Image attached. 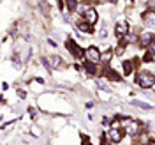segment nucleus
Returning <instances> with one entry per match:
<instances>
[{
  "mask_svg": "<svg viewBox=\"0 0 155 145\" xmlns=\"http://www.w3.org/2000/svg\"><path fill=\"white\" fill-rule=\"evenodd\" d=\"M136 81L141 88H152L155 87V74L150 71H139L136 76Z\"/></svg>",
  "mask_w": 155,
  "mask_h": 145,
  "instance_id": "f257e3e1",
  "label": "nucleus"
},
{
  "mask_svg": "<svg viewBox=\"0 0 155 145\" xmlns=\"http://www.w3.org/2000/svg\"><path fill=\"white\" fill-rule=\"evenodd\" d=\"M115 34H116V37H120V39H124L127 34H129V23H127L125 19H122V21H118V23H116Z\"/></svg>",
  "mask_w": 155,
  "mask_h": 145,
  "instance_id": "f03ea898",
  "label": "nucleus"
},
{
  "mask_svg": "<svg viewBox=\"0 0 155 145\" xmlns=\"http://www.w3.org/2000/svg\"><path fill=\"white\" fill-rule=\"evenodd\" d=\"M85 57H87V60H90V62H99L101 60V50L97 48V46H90V48L85 51Z\"/></svg>",
  "mask_w": 155,
  "mask_h": 145,
  "instance_id": "7ed1b4c3",
  "label": "nucleus"
},
{
  "mask_svg": "<svg viewBox=\"0 0 155 145\" xmlns=\"http://www.w3.org/2000/svg\"><path fill=\"white\" fill-rule=\"evenodd\" d=\"M65 46H67V50H71V53H72L74 57H78V58L85 55V51H83V50L79 48V46H78L76 43L72 41V39H69V41H65Z\"/></svg>",
  "mask_w": 155,
  "mask_h": 145,
  "instance_id": "20e7f679",
  "label": "nucleus"
},
{
  "mask_svg": "<svg viewBox=\"0 0 155 145\" xmlns=\"http://www.w3.org/2000/svg\"><path fill=\"white\" fill-rule=\"evenodd\" d=\"M83 18H85V21H87L88 25H95L97 19H99V14H97L95 9H87L83 12Z\"/></svg>",
  "mask_w": 155,
  "mask_h": 145,
  "instance_id": "39448f33",
  "label": "nucleus"
},
{
  "mask_svg": "<svg viewBox=\"0 0 155 145\" xmlns=\"http://www.w3.org/2000/svg\"><path fill=\"white\" fill-rule=\"evenodd\" d=\"M107 140H109L111 143H118V142L122 140V131L116 129V127H111V129L107 131Z\"/></svg>",
  "mask_w": 155,
  "mask_h": 145,
  "instance_id": "423d86ee",
  "label": "nucleus"
},
{
  "mask_svg": "<svg viewBox=\"0 0 155 145\" xmlns=\"http://www.w3.org/2000/svg\"><path fill=\"white\" fill-rule=\"evenodd\" d=\"M143 21H145L146 25H155V12L152 9H148V11H145L143 12Z\"/></svg>",
  "mask_w": 155,
  "mask_h": 145,
  "instance_id": "0eeeda50",
  "label": "nucleus"
},
{
  "mask_svg": "<svg viewBox=\"0 0 155 145\" xmlns=\"http://www.w3.org/2000/svg\"><path fill=\"white\" fill-rule=\"evenodd\" d=\"M125 131H127V135H130V136H134L137 131H139V122H129V124H125Z\"/></svg>",
  "mask_w": 155,
  "mask_h": 145,
  "instance_id": "6e6552de",
  "label": "nucleus"
},
{
  "mask_svg": "<svg viewBox=\"0 0 155 145\" xmlns=\"http://www.w3.org/2000/svg\"><path fill=\"white\" fill-rule=\"evenodd\" d=\"M153 41H155L153 34H143L141 39H139V44H141V46H148V44H150V43H153Z\"/></svg>",
  "mask_w": 155,
  "mask_h": 145,
  "instance_id": "1a4fd4ad",
  "label": "nucleus"
},
{
  "mask_svg": "<svg viewBox=\"0 0 155 145\" xmlns=\"http://www.w3.org/2000/svg\"><path fill=\"white\" fill-rule=\"evenodd\" d=\"M132 69H134V66H132V62H130V60H125V62L122 64V71H124V74H125V76H129V74L132 73Z\"/></svg>",
  "mask_w": 155,
  "mask_h": 145,
  "instance_id": "9d476101",
  "label": "nucleus"
},
{
  "mask_svg": "<svg viewBox=\"0 0 155 145\" xmlns=\"http://www.w3.org/2000/svg\"><path fill=\"white\" fill-rule=\"evenodd\" d=\"M106 76H107V80H111V81H120V80H122L120 74H118L116 71H113V69H106Z\"/></svg>",
  "mask_w": 155,
  "mask_h": 145,
  "instance_id": "9b49d317",
  "label": "nucleus"
},
{
  "mask_svg": "<svg viewBox=\"0 0 155 145\" xmlns=\"http://www.w3.org/2000/svg\"><path fill=\"white\" fill-rule=\"evenodd\" d=\"M76 27H78V30H81V32H92V25H88L87 21H79Z\"/></svg>",
  "mask_w": 155,
  "mask_h": 145,
  "instance_id": "f8f14e48",
  "label": "nucleus"
},
{
  "mask_svg": "<svg viewBox=\"0 0 155 145\" xmlns=\"http://www.w3.org/2000/svg\"><path fill=\"white\" fill-rule=\"evenodd\" d=\"M85 69H87V73L88 74H97V67L94 66V62H85Z\"/></svg>",
  "mask_w": 155,
  "mask_h": 145,
  "instance_id": "ddd939ff",
  "label": "nucleus"
},
{
  "mask_svg": "<svg viewBox=\"0 0 155 145\" xmlns=\"http://www.w3.org/2000/svg\"><path fill=\"white\" fill-rule=\"evenodd\" d=\"M153 57H155V51H153V50H148V53L143 57V60H145V62H152Z\"/></svg>",
  "mask_w": 155,
  "mask_h": 145,
  "instance_id": "4468645a",
  "label": "nucleus"
},
{
  "mask_svg": "<svg viewBox=\"0 0 155 145\" xmlns=\"http://www.w3.org/2000/svg\"><path fill=\"white\" fill-rule=\"evenodd\" d=\"M111 57H113V53H111V50H107L106 53H104V55L101 57V60H102V62H107V60H109Z\"/></svg>",
  "mask_w": 155,
  "mask_h": 145,
  "instance_id": "2eb2a0df",
  "label": "nucleus"
},
{
  "mask_svg": "<svg viewBox=\"0 0 155 145\" xmlns=\"http://www.w3.org/2000/svg\"><path fill=\"white\" fill-rule=\"evenodd\" d=\"M76 5H78V2H76V0H67V7H69L71 11H74V9H76Z\"/></svg>",
  "mask_w": 155,
  "mask_h": 145,
  "instance_id": "dca6fc26",
  "label": "nucleus"
},
{
  "mask_svg": "<svg viewBox=\"0 0 155 145\" xmlns=\"http://www.w3.org/2000/svg\"><path fill=\"white\" fill-rule=\"evenodd\" d=\"M134 105L136 106H139L141 110H150V105H146V103H139V101H136Z\"/></svg>",
  "mask_w": 155,
  "mask_h": 145,
  "instance_id": "f3484780",
  "label": "nucleus"
},
{
  "mask_svg": "<svg viewBox=\"0 0 155 145\" xmlns=\"http://www.w3.org/2000/svg\"><path fill=\"white\" fill-rule=\"evenodd\" d=\"M18 94H19V97L23 99V97H27V94H25V90H18Z\"/></svg>",
  "mask_w": 155,
  "mask_h": 145,
  "instance_id": "a211bd4d",
  "label": "nucleus"
},
{
  "mask_svg": "<svg viewBox=\"0 0 155 145\" xmlns=\"http://www.w3.org/2000/svg\"><path fill=\"white\" fill-rule=\"evenodd\" d=\"M148 145H155V142H153V140H150V142H148Z\"/></svg>",
  "mask_w": 155,
  "mask_h": 145,
  "instance_id": "6ab92c4d",
  "label": "nucleus"
},
{
  "mask_svg": "<svg viewBox=\"0 0 155 145\" xmlns=\"http://www.w3.org/2000/svg\"><path fill=\"white\" fill-rule=\"evenodd\" d=\"M107 2H111V4H115V2H116V0H107Z\"/></svg>",
  "mask_w": 155,
  "mask_h": 145,
  "instance_id": "aec40b11",
  "label": "nucleus"
}]
</instances>
